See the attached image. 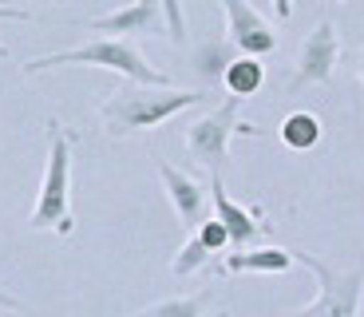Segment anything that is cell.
<instances>
[{"label": "cell", "mask_w": 364, "mask_h": 317, "mask_svg": "<svg viewBox=\"0 0 364 317\" xmlns=\"http://www.w3.org/2000/svg\"><path fill=\"white\" fill-rule=\"evenodd\" d=\"M206 103L202 88H146V83H123L103 100L100 119L111 139H123L131 131H155L166 119L182 115L186 108Z\"/></svg>", "instance_id": "cell-1"}, {"label": "cell", "mask_w": 364, "mask_h": 317, "mask_svg": "<svg viewBox=\"0 0 364 317\" xmlns=\"http://www.w3.org/2000/svg\"><path fill=\"white\" fill-rule=\"evenodd\" d=\"M107 68V72L123 76L127 83H146V88H174V80L159 68L146 63V56L139 52L131 40H119V36H103V40H91V44L80 48H64V52H48L36 56V60L20 63L24 76H40V72H52V68Z\"/></svg>", "instance_id": "cell-2"}, {"label": "cell", "mask_w": 364, "mask_h": 317, "mask_svg": "<svg viewBox=\"0 0 364 317\" xmlns=\"http://www.w3.org/2000/svg\"><path fill=\"white\" fill-rule=\"evenodd\" d=\"M48 163H44V179H40V194L28 227L32 230H52L60 238H72L75 218H72V147H75V131H68L60 119H48Z\"/></svg>", "instance_id": "cell-3"}, {"label": "cell", "mask_w": 364, "mask_h": 317, "mask_svg": "<svg viewBox=\"0 0 364 317\" xmlns=\"http://www.w3.org/2000/svg\"><path fill=\"white\" fill-rule=\"evenodd\" d=\"M293 258L317 278V298L282 317H360L364 270H333V266L321 262L317 254H305V250H293Z\"/></svg>", "instance_id": "cell-4"}, {"label": "cell", "mask_w": 364, "mask_h": 317, "mask_svg": "<svg viewBox=\"0 0 364 317\" xmlns=\"http://www.w3.org/2000/svg\"><path fill=\"white\" fill-rule=\"evenodd\" d=\"M237 108H242V100L230 95L226 103H218L214 111H206L202 119H194L186 127V151H191L194 163L210 167V175H222V163L230 159V139L234 135H250V139L262 135V127L237 119Z\"/></svg>", "instance_id": "cell-5"}, {"label": "cell", "mask_w": 364, "mask_h": 317, "mask_svg": "<svg viewBox=\"0 0 364 317\" xmlns=\"http://www.w3.org/2000/svg\"><path fill=\"white\" fill-rule=\"evenodd\" d=\"M218 4L226 12V40L237 48V56L262 60V56L277 52V32L250 0H218Z\"/></svg>", "instance_id": "cell-6"}, {"label": "cell", "mask_w": 364, "mask_h": 317, "mask_svg": "<svg viewBox=\"0 0 364 317\" xmlns=\"http://www.w3.org/2000/svg\"><path fill=\"white\" fill-rule=\"evenodd\" d=\"M83 24L91 32H115L123 36H171V24H166V9L163 0H131L115 12H100V16H87Z\"/></svg>", "instance_id": "cell-7"}, {"label": "cell", "mask_w": 364, "mask_h": 317, "mask_svg": "<svg viewBox=\"0 0 364 317\" xmlns=\"http://www.w3.org/2000/svg\"><path fill=\"white\" fill-rule=\"evenodd\" d=\"M337 60H341V40H337V24L333 20H321L313 28L305 44L297 52V72L289 80V91L305 88V83H328L333 72H337Z\"/></svg>", "instance_id": "cell-8"}, {"label": "cell", "mask_w": 364, "mask_h": 317, "mask_svg": "<svg viewBox=\"0 0 364 317\" xmlns=\"http://www.w3.org/2000/svg\"><path fill=\"white\" fill-rule=\"evenodd\" d=\"M159 182H163L166 199H171V207H174L182 227L198 230L202 210H206V182L186 175V171H178V167H171V163H163V159H159Z\"/></svg>", "instance_id": "cell-9"}, {"label": "cell", "mask_w": 364, "mask_h": 317, "mask_svg": "<svg viewBox=\"0 0 364 317\" xmlns=\"http://www.w3.org/2000/svg\"><path fill=\"white\" fill-rule=\"evenodd\" d=\"M210 199H214V218L230 230V242H234V246H250L254 238L265 234L262 207H242V202H234L226 194L222 175H210Z\"/></svg>", "instance_id": "cell-10"}, {"label": "cell", "mask_w": 364, "mask_h": 317, "mask_svg": "<svg viewBox=\"0 0 364 317\" xmlns=\"http://www.w3.org/2000/svg\"><path fill=\"white\" fill-rule=\"evenodd\" d=\"M293 250L285 246H257V250H242V254H230L222 262V274H285L293 270Z\"/></svg>", "instance_id": "cell-11"}, {"label": "cell", "mask_w": 364, "mask_h": 317, "mask_svg": "<svg viewBox=\"0 0 364 317\" xmlns=\"http://www.w3.org/2000/svg\"><path fill=\"white\" fill-rule=\"evenodd\" d=\"M234 60H237V48L222 36V40H206V44L194 48L191 63H194V72H198V80L214 88L218 80H226V72H230V63Z\"/></svg>", "instance_id": "cell-12"}, {"label": "cell", "mask_w": 364, "mask_h": 317, "mask_svg": "<svg viewBox=\"0 0 364 317\" xmlns=\"http://www.w3.org/2000/svg\"><path fill=\"white\" fill-rule=\"evenodd\" d=\"M321 131L325 127H321V119L313 111H289L282 119V127H277V135H282V143L289 151H313L321 143Z\"/></svg>", "instance_id": "cell-13"}, {"label": "cell", "mask_w": 364, "mask_h": 317, "mask_svg": "<svg viewBox=\"0 0 364 317\" xmlns=\"http://www.w3.org/2000/svg\"><path fill=\"white\" fill-rule=\"evenodd\" d=\"M222 83H226V91L234 100H254L265 83V63L254 60V56H237V60L230 63V72Z\"/></svg>", "instance_id": "cell-14"}, {"label": "cell", "mask_w": 364, "mask_h": 317, "mask_svg": "<svg viewBox=\"0 0 364 317\" xmlns=\"http://www.w3.org/2000/svg\"><path fill=\"white\" fill-rule=\"evenodd\" d=\"M206 301H210V293H182V298L155 301V306L127 313V317H206Z\"/></svg>", "instance_id": "cell-15"}, {"label": "cell", "mask_w": 364, "mask_h": 317, "mask_svg": "<svg viewBox=\"0 0 364 317\" xmlns=\"http://www.w3.org/2000/svg\"><path fill=\"white\" fill-rule=\"evenodd\" d=\"M206 262H210V246L202 242L198 234H191L186 242H182V250L171 258V274L174 278H191V274H198Z\"/></svg>", "instance_id": "cell-16"}, {"label": "cell", "mask_w": 364, "mask_h": 317, "mask_svg": "<svg viewBox=\"0 0 364 317\" xmlns=\"http://www.w3.org/2000/svg\"><path fill=\"white\" fill-rule=\"evenodd\" d=\"M194 234H198L202 242L210 246V254H222V250H226V246H230V230L222 227L218 218H202V227L194 230Z\"/></svg>", "instance_id": "cell-17"}, {"label": "cell", "mask_w": 364, "mask_h": 317, "mask_svg": "<svg viewBox=\"0 0 364 317\" xmlns=\"http://www.w3.org/2000/svg\"><path fill=\"white\" fill-rule=\"evenodd\" d=\"M166 9V24H171V44L186 40V12H182V0H163Z\"/></svg>", "instance_id": "cell-18"}, {"label": "cell", "mask_w": 364, "mask_h": 317, "mask_svg": "<svg viewBox=\"0 0 364 317\" xmlns=\"http://www.w3.org/2000/svg\"><path fill=\"white\" fill-rule=\"evenodd\" d=\"M273 12H277V20H289L293 16V0H269Z\"/></svg>", "instance_id": "cell-19"}, {"label": "cell", "mask_w": 364, "mask_h": 317, "mask_svg": "<svg viewBox=\"0 0 364 317\" xmlns=\"http://www.w3.org/2000/svg\"><path fill=\"white\" fill-rule=\"evenodd\" d=\"M0 20H32L24 9H9V4H0Z\"/></svg>", "instance_id": "cell-20"}, {"label": "cell", "mask_w": 364, "mask_h": 317, "mask_svg": "<svg viewBox=\"0 0 364 317\" xmlns=\"http://www.w3.org/2000/svg\"><path fill=\"white\" fill-rule=\"evenodd\" d=\"M0 309H9V313H16V309H20V301L12 298V293H4V290H0Z\"/></svg>", "instance_id": "cell-21"}, {"label": "cell", "mask_w": 364, "mask_h": 317, "mask_svg": "<svg viewBox=\"0 0 364 317\" xmlns=\"http://www.w3.org/2000/svg\"><path fill=\"white\" fill-rule=\"evenodd\" d=\"M4 56H9V48H4V44H0V60H4Z\"/></svg>", "instance_id": "cell-22"}, {"label": "cell", "mask_w": 364, "mask_h": 317, "mask_svg": "<svg viewBox=\"0 0 364 317\" xmlns=\"http://www.w3.org/2000/svg\"><path fill=\"white\" fill-rule=\"evenodd\" d=\"M360 80H364V52H360Z\"/></svg>", "instance_id": "cell-23"}, {"label": "cell", "mask_w": 364, "mask_h": 317, "mask_svg": "<svg viewBox=\"0 0 364 317\" xmlns=\"http://www.w3.org/2000/svg\"><path fill=\"white\" fill-rule=\"evenodd\" d=\"M328 4H345V0H328Z\"/></svg>", "instance_id": "cell-24"}]
</instances>
